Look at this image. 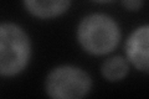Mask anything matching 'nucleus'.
I'll return each mask as SVG.
<instances>
[{"mask_svg": "<svg viewBox=\"0 0 149 99\" xmlns=\"http://www.w3.org/2000/svg\"><path fill=\"white\" fill-rule=\"evenodd\" d=\"M120 39L119 27L113 19L104 14H91L80 22L77 40L87 52L106 55L117 47Z\"/></svg>", "mask_w": 149, "mask_h": 99, "instance_id": "f257e3e1", "label": "nucleus"}, {"mask_svg": "<svg viewBox=\"0 0 149 99\" xmlns=\"http://www.w3.org/2000/svg\"><path fill=\"white\" fill-rule=\"evenodd\" d=\"M30 40L20 26L4 22L0 26V73L16 76L24 71L30 60Z\"/></svg>", "mask_w": 149, "mask_h": 99, "instance_id": "f03ea898", "label": "nucleus"}, {"mask_svg": "<svg viewBox=\"0 0 149 99\" xmlns=\"http://www.w3.org/2000/svg\"><path fill=\"white\" fill-rule=\"evenodd\" d=\"M92 79L80 67L60 66L49 73L45 81L47 96L55 99H78L90 93Z\"/></svg>", "mask_w": 149, "mask_h": 99, "instance_id": "7ed1b4c3", "label": "nucleus"}, {"mask_svg": "<svg viewBox=\"0 0 149 99\" xmlns=\"http://www.w3.org/2000/svg\"><path fill=\"white\" fill-rule=\"evenodd\" d=\"M127 57L137 69L149 73V25L136 29L127 40Z\"/></svg>", "mask_w": 149, "mask_h": 99, "instance_id": "20e7f679", "label": "nucleus"}, {"mask_svg": "<svg viewBox=\"0 0 149 99\" xmlns=\"http://www.w3.org/2000/svg\"><path fill=\"white\" fill-rule=\"evenodd\" d=\"M70 4L71 0H24L26 10L40 19H52L62 15Z\"/></svg>", "mask_w": 149, "mask_h": 99, "instance_id": "39448f33", "label": "nucleus"}, {"mask_svg": "<svg viewBox=\"0 0 149 99\" xmlns=\"http://www.w3.org/2000/svg\"><path fill=\"white\" fill-rule=\"evenodd\" d=\"M129 66L122 56H113L106 60L102 64V76L109 82H118L127 76Z\"/></svg>", "mask_w": 149, "mask_h": 99, "instance_id": "423d86ee", "label": "nucleus"}, {"mask_svg": "<svg viewBox=\"0 0 149 99\" xmlns=\"http://www.w3.org/2000/svg\"><path fill=\"white\" fill-rule=\"evenodd\" d=\"M123 6L130 11H137L142 8L143 0H122Z\"/></svg>", "mask_w": 149, "mask_h": 99, "instance_id": "0eeeda50", "label": "nucleus"}, {"mask_svg": "<svg viewBox=\"0 0 149 99\" xmlns=\"http://www.w3.org/2000/svg\"><path fill=\"white\" fill-rule=\"evenodd\" d=\"M97 3H108V1H112V0H95Z\"/></svg>", "mask_w": 149, "mask_h": 99, "instance_id": "6e6552de", "label": "nucleus"}]
</instances>
